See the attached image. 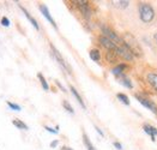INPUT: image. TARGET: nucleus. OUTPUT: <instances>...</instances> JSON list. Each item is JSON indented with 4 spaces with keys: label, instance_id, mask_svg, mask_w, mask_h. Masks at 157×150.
Masks as SVG:
<instances>
[{
    "label": "nucleus",
    "instance_id": "obj_1",
    "mask_svg": "<svg viewBox=\"0 0 157 150\" xmlns=\"http://www.w3.org/2000/svg\"><path fill=\"white\" fill-rule=\"evenodd\" d=\"M139 11V18L143 23H150L155 18V10L154 7L147 2H139L138 5Z\"/></svg>",
    "mask_w": 157,
    "mask_h": 150
},
{
    "label": "nucleus",
    "instance_id": "obj_2",
    "mask_svg": "<svg viewBox=\"0 0 157 150\" xmlns=\"http://www.w3.org/2000/svg\"><path fill=\"white\" fill-rule=\"evenodd\" d=\"M124 44L131 51V53L133 55H137V56H140V52H142V49H140V47H139V44H138V42L137 40L132 36L131 34H128V33H126L125 34V36H124Z\"/></svg>",
    "mask_w": 157,
    "mask_h": 150
},
{
    "label": "nucleus",
    "instance_id": "obj_3",
    "mask_svg": "<svg viewBox=\"0 0 157 150\" xmlns=\"http://www.w3.org/2000/svg\"><path fill=\"white\" fill-rule=\"evenodd\" d=\"M101 31H102L103 36H105L107 39H109L110 41H113L114 43H117L118 46H121L124 43V40L119 36L115 31H113L110 28H108L107 25H101Z\"/></svg>",
    "mask_w": 157,
    "mask_h": 150
},
{
    "label": "nucleus",
    "instance_id": "obj_4",
    "mask_svg": "<svg viewBox=\"0 0 157 150\" xmlns=\"http://www.w3.org/2000/svg\"><path fill=\"white\" fill-rule=\"evenodd\" d=\"M51 49H52L53 56H54V58H55V60L59 63V65H60L61 67L64 68V70H66V71H67V73H70V75H71V73H72V71H71V67H70V65L66 63L65 59L63 58V55L60 54V52H59V51H58V49H56V48L53 46L52 43H51Z\"/></svg>",
    "mask_w": 157,
    "mask_h": 150
},
{
    "label": "nucleus",
    "instance_id": "obj_5",
    "mask_svg": "<svg viewBox=\"0 0 157 150\" xmlns=\"http://www.w3.org/2000/svg\"><path fill=\"white\" fill-rule=\"evenodd\" d=\"M115 54L120 56V58H122V59H125V60H128V61L133 60V58H134V55L131 53V51L124 43L121 46H118V48L115 51Z\"/></svg>",
    "mask_w": 157,
    "mask_h": 150
},
{
    "label": "nucleus",
    "instance_id": "obj_6",
    "mask_svg": "<svg viewBox=\"0 0 157 150\" xmlns=\"http://www.w3.org/2000/svg\"><path fill=\"white\" fill-rule=\"evenodd\" d=\"M75 4L77 5V7L79 9V11H80V13L83 14L86 19H89V18L91 17V9H90V6H89L88 1L77 0V1H75Z\"/></svg>",
    "mask_w": 157,
    "mask_h": 150
},
{
    "label": "nucleus",
    "instance_id": "obj_7",
    "mask_svg": "<svg viewBox=\"0 0 157 150\" xmlns=\"http://www.w3.org/2000/svg\"><path fill=\"white\" fill-rule=\"evenodd\" d=\"M98 41L101 43V46H103L105 49H108V51H110V52H115L117 48H118V44H117V43L110 41L109 39H107L103 35H101V36L98 37Z\"/></svg>",
    "mask_w": 157,
    "mask_h": 150
},
{
    "label": "nucleus",
    "instance_id": "obj_8",
    "mask_svg": "<svg viewBox=\"0 0 157 150\" xmlns=\"http://www.w3.org/2000/svg\"><path fill=\"white\" fill-rule=\"evenodd\" d=\"M136 97H137V100H138L144 107H146L147 109H150L151 112H154L155 114H157V106L151 101V100H147V98L142 97V96H139V95H136Z\"/></svg>",
    "mask_w": 157,
    "mask_h": 150
},
{
    "label": "nucleus",
    "instance_id": "obj_9",
    "mask_svg": "<svg viewBox=\"0 0 157 150\" xmlns=\"http://www.w3.org/2000/svg\"><path fill=\"white\" fill-rule=\"evenodd\" d=\"M39 7H40V11H41V13H42L43 16H44V17H46V18H47V21H48V22H49V23H51V24H52L54 28H58V27H56V23L54 22L53 17L51 16V13H49V10H48V7H47L46 5H43V4H41Z\"/></svg>",
    "mask_w": 157,
    "mask_h": 150
},
{
    "label": "nucleus",
    "instance_id": "obj_10",
    "mask_svg": "<svg viewBox=\"0 0 157 150\" xmlns=\"http://www.w3.org/2000/svg\"><path fill=\"white\" fill-rule=\"evenodd\" d=\"M143 130H144L147 135H150L151 140L155 142V136H157L156 127H154V126H151V125H147V124H144V125H143Z\"/></svg>",
    "mask_w": 157,
    "mask_h": 150
},
{
    "label": "nucleus",
    "instance_id": "obj_11",
    "mask_svg": "<svg viewBox=\"0 0 157 150\" xmlns=\"http://www.w3.org/2000/svg\"><path fill=\"white\" fill-rule=\"evenodd\" d=\"M146 78H147L149 84H150V85H151V87H152V88L157 91V73L150 72V73H147Z\"/></svg>",
    "mask_w": 157,
    "mask_h": 150
},
{
    "label": "nucleus",
    "instance_id": "obj_12",
    "mask_svg": "<svg viewBox=\"0 0 157 150\" xmlns=\"http://www.w3.org/2000/svg\"><path fill=\"white\" fill-rule=\"evenodd\" d=\"M21 9H22V11H23V12H24V14H25V17L26 18H28V19H29V21H30V23H31V24H33V25H34V28H35V29H37V30H39L40 29V27H39V23H37V22H36V19H35V18H34V17H33V16H31V14L29 13V12H28V11H26L25 9H24V7H23V6H21Z\"/></svg>",
    "mask_w": 157,
    "mask_h": 150
},
{
    "label": "nucleus",
    "instance_id": "obj_13",
    "mask_svg": "<svg viewBox=\"0 0 157 150\" xmlns=\"http://www.w3.org/2000/svg\"><path fill=\"white\" fill-rule=\"evenodd\" d=\"M70 90H71V93L73 94V96L76 97V100L78 101V103H79V105H80V106H82V107H83V108H84V109L86 108V107H85V103H84V101H83V98L80 97V95H79V94H78V91L76 90V88L71 85V87H70Z\"/></svg>",
    "mask_w": 157,
    "mask_h": 150
},
{
    "label": "nucleus",
    "instance_id": "obj_14",
    "mask_svg": "<svg viewBox=\"0 0 157 150\" xmlns=\"http://www.w3.org/2000/svg\"><path fill=\"white\" fill-rule=\"evenodd\" d=\"M127 68V65L126 64H119L118 66H115L114 68H112V73L114 76H120L124 73V70Z\"/></svg>",
    "mask_w": 157,
    "mask_h": 150
},
{
    "label": "nucleus",
    "instance_id": "obj_15",
    "mask_svg": "<svg viewBox=\"0 0 157 150\" xmlns=\"http://www.w3.org/2000/svg\"><path fill=\"white\" fill-rule=\"evenodd\" d=\"M114 7H118V9H126L130 4L128 0H117V1H112L110 2Z\"/></svg>",
    "mask_w": 157,
    "mask_h": 150
},
{
    "label": "nucleus",
    "instance_id": "obj_16",
    "mask_svg": "<svg viewBox=\"0 0 157 150\" xmlns=\"http://www.w3.org/2000/svg\"><path fill=\"white\" fill-rule=\"evenodd\" d=\"M83 143H84L85 148L88 150H96V148L94 147V144L91 143V140L89 139V137H88V135H86L85 132L83 133Z\"/></svg>",
    "mask_w": 157,
    "mask_h": 150
},
{
    "label": "nucleus",
    "instance_id": "obj_17",
    "mask_svg": "<svg viewBox=\"0 0 157 150\" xmlns=\"http://www.w3.org/2000/svg\"><path fill=\"white\" fill-rule=\"evenodd\" d=\"M89 55H90L91 60H94V61H100L101 60V53H100L98 49H91L89 52Z\"/></svg>",
    "mask_w": 157,
    "mask_h": 150
},
{
    "label": "nucleus",
    "instance_id": "obj_18",
    "mask_svg": "<svg viewBox=\"0 0 157 150\" xmlns=\"http://www.w3.org/2000/svg\"><path fill=\"white\" fill-rule=\"evenodd\" d=\"M12 124L19 130H28V125L25 123H23L22 120H19V119H13Z\"/></svg>",
    "mask_w": 157,
    "mask_h": 150
},
{
    "label": "nucleus",
    "instance_id": "obj_19",
    "mask_svg": "<svg viewBox=\"0 0 157 150\" xmlns=\"http://www.w3.org/2000/svg\"><path fill=\"white\" fill-rule=\"evenodd\" d=\"M118 77L120 78V83H121V84H124V85H125V87H127L128 89H132V87H133V85H132L131 81H130V79H128L126 76L120 75V76H118Z\"/></svg>",
    "mask_w": 157,
    "mask_h": 150
},
{
    "label": "nucleus",
    "instance_id": "obj_20",
    "mask_svg": "<svg viewBox=\"0 0 157 150\" xmlns=\"http://www.w3.org/2000/svg\"><path fill=\"white\" fill-rule=\"evenodd\" d=\"M37 78L40 79V83H41L42 88H43L44 90H49V85H48V83H47L46 78L43 77V75H42V73H37Z\"/></svg>",
    "mask_w": 157,
    "mask_h": 150
},
{
    "label": "nucleus",
    "instance_id": "obj_21",
    "mask_svg": "<svg viewBox=\"0 0 157 150\" xmlns=\"http://www.w3.org/2000/svg\"><path fill=\"white\" fill-rule=\"evenodd\" d=\"M107 61L108 63H114V61H117V58H118V55L115 54V52H110V51H108L107 52Z\"/></svg>",
    "mask_w": 157,
    "mask_h": 150
},
{
    "label": "nucleus",
    "instance_id": "obj_22",
    "mask_svg": "<svg viewBox=\"0 0 157 150\" xmlns=\"http://www.w3.org/2000/svg\"><path fill=\"white\" fill-rule=\"evenodd\" d=\"M117 97H118L122 103H125L126 106L130 105V100H128V96L127 95H125V94H122V93H119V94H117Z\"/></svg>",
    "mask_w": 157,
    "mask_h": 150
},
{
    "label": "nucleus",
    "instance_id": "obj_23",
    "mask_svg": "<svg viewBox=\"0 0 157 150\" xmlns=\"http://www.w3.org/2000/svg\"><path fill=\"white\" fill-rule=\"evenodd\" d=\"M63 107H64L68 113H71V114H73V113H75V110H73V108H72V106H71V105H70V102H68V101H66V100L63 101Z\"/></svg>",
    "mask_w": 157,
    "mask_h": 150
},
{
    "label": "nucleus",
    "instance_id": "obj_24",
    "mask_svg": "<svg viewBox=\"0 0 157 150\" xmlns=\"http://www.w3.org/2000/svg\"><path fill=\"white\" fill-rule=\"evenodd\" d=\"M7 106L10 107L11 109H13V110H17V112H19L21 110V106L19 105H17V103H13V102H10V101H7Z\"/></svg>",
    "mask_w": 157,
    "mask_h": 150
},
{
    "label": "nucleus",
    "instance_id": "obj_25",
    "mask_svg": "<svg viewBox=\"0 0 157 150\" xmlns=\"http://www.w3.org/2000/svg\"><path fill=\"white\" fill-rule=\"evenodd\" d=\"M1 25H4V27H9L10 25V21H9L7 17H2L1 18Z\"/></svg>",
    "mask_w": 157,
    "mask_h": 150
},
{
    "label": "nucleus",
    "instance_id": "obj_26",
    "mask_svg": "<svg viewBox=\"0 0 157 150\" xmlns=\"http://www.w3.org/2000/svg\"><path fill=\"white\" fill-rule=\"evenodd\" d=\"M44 129L48 131V132H51V133H58L59 131H56V130H54L52 127H49V126H44Z\"/></svg>",
    "mask_w": 157,
    "mask_h": 150
},
{
    "label": "nucleus",
    "instance_id": "obj_27",
    "mask_svg": "<svg viewBox=\"0 0 157 150\" xmlns=\"http://www.w3.org/2000/svg\"><path fill=\"white\" fill-rule=\"evenodd\" d=\"M113 145H114L118 150L122 149V145H121V143H119V142H114V143H113Z\"/></svg>",
    "mask_w": 157,
    "mask_h": 150
},
{
    "label": "nucleus",
    "instance_id": "obj_28",
    "mask_svg": "<svg viewBox=\"0 0 157 150\" xmlns=\"http://www.w3.org/2000/svg\"><path fill=\"white\" fill-rule=\"evenodd\" d=\"M55 83H56V85H58V87H59V88H60V89H61L64 93H66V89L63 87V85H61V84H60V82H59V81H55Z\"/></svg>",
    "mask_w": 157,
    "mask_h": 150
},
{
    "label": "nucleus",
    "instance_id": "obj_29",
    "mask_svg": "<svg viewBox=\"0 0 157 150\" xmlns=\"http://www.w3.org/2000/svg\"><path fill=\"white\" fill-rule=\"evenodd\" d=\"M58 143H59L58 140H53L52 143H51V147H52V148H55V147L58 145Z\"/></svg>",
    "mask_w": 157,
    "mask_h": 150
},
{
    "label": "nucleus",
    "instance_id": "obj_30",
    "mask_svg": "<svg viewBox=\"0 0 157 150\" xmlns=\"http://www.w3.org/2000/svg\"><path fill=\"white\" fill-rule=\"evenodd\" d=\"M95 129H96V131H97V132H98V133H100L101 136H105V135H103V132H102V131H101V130H100V129H98L97 126H95Z\"/></svg>",
    "mask_w": 157,
    "mask_h": 150
},
{
    "label": "nucleus",
    "instance_id": "obj_31",
    "mask_svg": "<svg viewBox=\"0 0 157 150\" xmlns=\"http://www.w3.org/2000/svg\"><path fill=\"white\" fill-rule=\"evenodd\" d=\"M60 150H72V149H71L70 147H63V148H61Z\"/></svg>",
    "mask_w": 157,
    "mask_h": 150
},
{
    "label": "nucleus",
    "instance_id": "obj_32",
    "mask_svg": "<svg viewBox=\"0 0 157 150\" xmlns=\"http://www.w3.org/2000/svg\"><path fill=\"white\" fill-rule=\"evenodd\" d=\"M154 40H155V42H156V44H157V33L154 35Z\"/></svg>",
    "mask_w": 157,
    "mask_h": 150
}]
</instances>
